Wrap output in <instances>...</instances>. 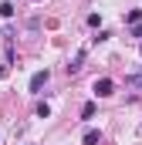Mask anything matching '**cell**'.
Instances as JSON below:
<instances>
[{
    "label": "cell",
    "instance_id": "obj_5",
    "mask_svg": "<svg viewBox=\"0 0 142 145\" xmlns=\"http://www.w3.org/2000/svg\"><path fill=\"white\" fill-rule=\"evenodd\" d=\"M0 14H3V17H14V3L3 0V3H0Z\"/></svg>",
    "mask_w": 142,
    "mask_h": 145
},
{
    "label": "cell",
    "instance_id": "obj_12",
    "mask_svg": "<svg viewBox=\"0 0 142 145\" xmlns=\"http://www.w3.org/2000/svg\"><path fill=\"white\" fill-rule=\"evenodd\" d=\"M0 78H7V68H3V64H0Z\"/></svg>",
    "mask_w": 142,
    "mask_h": 145
},
{
    "label": "cell",
    "instance_id": "obj_6",
    "mask_svg": "<svg viewBox=\"0 0 142 145\" xmlns=\"http://www.w3.org/2000/svg\"><path fill=\"white\" fill-rule=\"evenodd\" d=\"M125 20H129V24H139V20H142V10H129Z\"/></svg>",
    "mask_w": 142,
    "mask_h": 145
},
{
    "label": "cell",
    "instance_id": "obj_2",
    "mask_svg": "<svg viewBox=\"0 0 142 145\" xmlns=\"http://www.w3.org/2000/svg\"><path fill=\"white\" fill-rule=\"evenodd\" d=\"M47 81H51V71H47V68H44V71H37L34 78H31V84H27V88H31V91H41V88H44V84H47Z\"/></svg>",
    "mask_w": 142,
    "mask_h": 145
},
{
    "label": "cell",
    "instance_id": "obj_4",
    "mask_svg": "<svg viewBox=\"0 0 142 145\" xmlns=\"http://www.w3.org/2000/svg\"><path fill=\"white\" fill-rule=\"evenodd\" d=\"M81 64H85V51H78V54H74V61L68 64V74H78V71H81Z\"/></svg>",
    "mask_w": 142,
    "mask_h": 145
},
{
    "label": "cell",
    "instance_id": "obj_1",
    "mask_svg": "<svg viewBox=\"0 0 142 145\" xmlns=\"http://www.w3.org/2000/svg\"><path fill=\"white\" fill-rule=\"evenodd\" d=\"M95 95H98V98L115 95V81H112V78H98V81H95Z\"/></svg>",
    "mask_w": 142,
    "mask_h": 145
},
{
    "label": "cell",
    "instance_id": "obj_3",
    "mask_svg": "<svg viewBox=\"0 0 142 145\" xmlns=\"http://www.w3.org/2000/svg\"><path fill=\"white\" fill-rule=\"evenodd\" d=\"M81 142H85V145H98V142H102V132H98V128H88V132L81 135Z\"/></svg>",
    "mask_w": 142,
    "mask_h": 145
},
{
    "label": "cell",
    "instance_id": "obj_9",
    "mask_svg": "<svg viewBox=\"0 0 142 145\" xmlns=\"http://www.w3.org/2000/svg\"><path fill=\"white\" fill-rule=\"evenodd\" d=\"M47 115H51V108H47V105L41 101V105H37V118H47Z\"/></svg>",
    "mask_w": 142,
    "mask_h": 145
},
{
    "label": "cell",
    "instance_id": "obj_10",
    "mask_svg": "<svg viewBox=\"0 0 142 145\" xmlns=\"http://www.w3.org/2000/svg\"><path fill=\"white\" fill-rule=\"evenodd\" d=\"M129 81H132V84H135V88H139V91H142V71H139V74H132Z\"/></svg>",
    "mask_w": 142,
    "mask_h": 145
},
{
    "label": "cell",
    "instance_id": "obj_8",
    "mask_svg": "<svg viewBox=\"0 0 142 145\" xmlns=\"http://www.w3.org/2000/svg\"><path fill=\"white\" fill-rule=\"evenodd\" d=\"M102 24V14H88V27H98Z\"/></svg>",
    "mask_w": 142,
    "mask_h": 145
},
{
    "label": "cell",
    "instance_id": "obj_7",
    "mask_svg": "<svg viewBox=\"0 0 142 145\" xmlns=\"http://www.w3.org/2000/svg\"><path fill=\"white\" fill-rule=\"evenodd\" d=\"M81 118H95V101H88V105L81 108Z\"/></svg>",
    "mask_w": 142,
    "mask_h": 145
},
{
    "label": "cell",
    "instance_id": "obj_11",
    "mask_svg": "<svg viewBox=\"0 0 142 145\" xmlns=\"http://www.w3.org/2000/svg\"><path fill=\"white\" fill-rule=\"evenodd\" d=\"M132 37H142V20H139V24H132Z\"/></svg>",
    "mask_w": 142,
    "mask_h": 145
},
{
    "label": "cell",
    "instance_id": "obj_13",
    "mask_svg": "<svg viewBox=\"0 0 142 145\" xmlns=\"http://www.w3.org/2000/svg\"><path fill=\"white\" fill-rule=\"evenodd\" d=\"M139 51H142V47H139Z\"/></svg>",
    "mask_w": 142,
    "mask_h": 145
}]
</instances>
